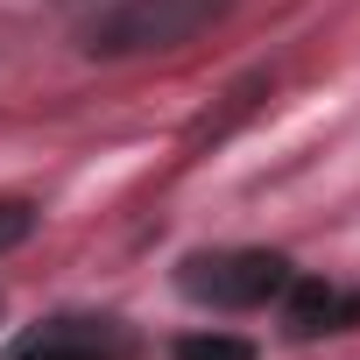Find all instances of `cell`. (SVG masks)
Instances as JSON below:
<instances>
[{
	"label": "cell",
	"mask_w": 360,
	"mask_h": 360,
	"mask_svg": "<svg viewBox=\"0 0 360 360\" xmlns=\"http://www.w3.org/2000/svg\"><path fill=\"white\" fill-rule=\"evenodd\" d=\"M233 15V0H113L85 22L92 57H155V50H184L205 29Z\"/></svg>",
	"instance_id": "cell-1"
},
{
	"label": "cell",
	"mask_w": 360,
	"mask_h": 360,
	"mask_svg": "<svg viewBox=\"0 0 360 360\" xmlns=\"http://www.w3.org/2000/svg\"><path fill=\"white\" fill-rule=\"evenodd\" d=\"M176 290L205 311H262L269 297L290 290V262L269 248H198L176 269Z\"/></svg>",
	"instance_id": "cell-2"
},
{
	"label": "cell",
	"mask_w": 360,
	"mask_h": 360,
	"mask_svg": "<svg viewBox=\"0 0 360 360\" xmlns=\"http://www.w3.org/2000/svg\"><path fill=\"white\" fill-rule=\"evenodd\" d=\"M0 360H127V332L113 318H50L22 332Z\"/></svg>",
	"instance_id": "cell-3"
},
{
	"label": "cell",
	"mask_w": 360,
	"mask_h": 360,
	"mask_svg": "<svg viewBox=\"0 0 360 360\" xmlns=\"http://www.w3.org/2000/svg\"><path fill=\"white\" fill-rule=\"evenodd\" d=\"M290 339H325V332H353L360 325V290L339 283H297L290 276Z\"/></svg>",
	"instance_id": "cell-4"
},
{
	"label": "cell",
	"mask_w": 360,
	"mask_h": 360,
	"mask_svg": "<svg viewBox=\"0 0 360 360\" xmlns=\"http://www.w3.org/2000/svg\"><path fill=\"white\" fill-rule=\"evenodd\" d=\"M176 360H255V346L233 339V332H184L176 339Z\"/></svg>",
	"instance_id": "cell-5"
},
{
	"label": "cell",
	"mask_w": 360,
	"mask_h": 360,
	"mask_svg": "<svg viewBox=\"0 0 360 360\" xmlns=\"http://www.w3.org/2000/svg\"><path fill=\"white\" fill-rule=\"evenodd\" d=\"M36 233V212L22 205V198H0V255H8V248H22Z\"/></svg>",
	"instance_id": "cell-6"
}]
</instances>
